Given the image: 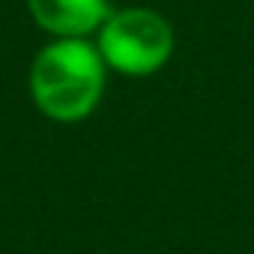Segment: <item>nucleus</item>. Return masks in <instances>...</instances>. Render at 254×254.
<instances>
[{
    "instance_id": "nucleus-1",
    "label": "nucleus",
    "mask_w": 254,
    "mask_h": 254,
    "mask_svg": "<svg viewBox=\"0 0 254 254\" xmlns=\"http://www.w3.org/2000/svg\"><path fill=\"white\" fill-rule=\"evenodd\" d=\"M108 66L87 39H51L30 63L27 90L36 111L54 123L87 120L105 96Z\"/></svg>"
},
{
    "instance_id": "nucleus-2",
    "label": "nucleus",
    "mask_w": 254,
    "mask_h": 254,
    "mask_svg": "<svg viewBox=\"0 0 254 254\" xmlns=\"http://www.w3.org/2000/svg\"><path fill=\"white\" fill-rule=\"evenodd\" d=\"M96 48L111 72L150 78L165 69L174 54V27L150 6L114 9L96 33Z\"/></svg>"
},
{
    "instance_id": "nucleus-3",
    "label": "nucleus",
    "mask_w": 254,
    "mask_h": 254,
    "mask_svg": "<svg viewBox=\"0 0 254 254\" xmlns=\"http://www.w3.org/2000/svg\"><path fill=\"white\" fill-rule=\"evenodd\" d=\"M36 27L54 39H87L114 12L111 0H24Z\"/></svg>"
}]
</instances>
